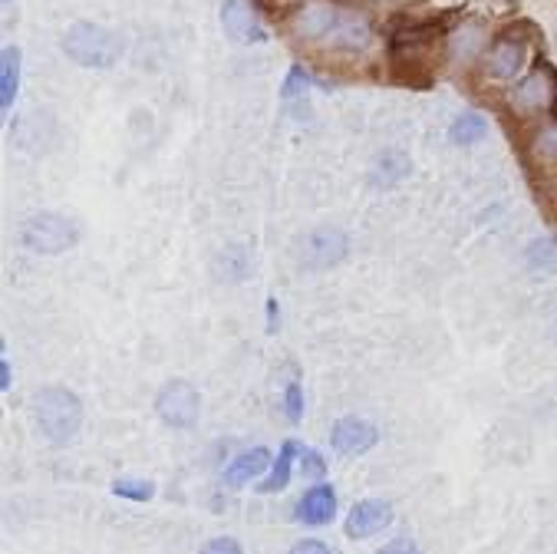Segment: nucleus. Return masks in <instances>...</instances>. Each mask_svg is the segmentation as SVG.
<instances>
[{
  "label": "nucleus",
  "instance_id": "nucleus-1",
  "mask_svg": "<svg viewBox=\"0 0 557 554\" xmlns=\"http://www.w3.org/2000/svg\"><path fill=\"white\" fill-rule=\"evenodd\" d=\"M442 47H449V27H445V21H419V24L399 27L386 44L393 83H403L412 89L432 86L435 50L442 53Z\"/></svg>",
  "mask_w": 557,
  "mask_h": 554
},
{
  "label": "nucleus",
  "instance_id": "nucleus-2",
  "mask_svg": "<svg viewBox=\"0 0 557 554\" xmlns=\"http://www.w3.org/2000/svg\"><path fill=\"white\" fill-rule=\"evenodd\" d=\"M34 422L44 442L50 446H70L83 429V403L73 390L66 386H44L34 393Z\"/></svg>",
  "mask_w": 557,
  "mask_h": 554
},
{
  "label": "nucleus",
  "instance_id": "nucleus-3",
  "mask_svg": "<svg viewBox=\"0 0 557 554\" xmlns=\"http://www.w3.org/2000/svg\"><path fill=\"white\" fill-rule=\"evenodd\" d=\"M63 53L76 63V66H86V70H109L116 66L120 57L126 53V44L120 34L106 30L99 24H73L66 34H63Z\"/></svg>",
  "mask_w": 557,
  "mask_h": 554
},
{
  "label": "nucleus",
  "instance_id": "nucleus-4",
  "mask_svg": "<svg viewBox=\"0 0 557 554\" xmlns=\"http://www.w3.org/2000/svg\"><path fill=\"white\" fill-rule=\"evenodd\" d=\"M76 242H79L76 221H70L66 214H57V211L30 214L21 229V245L34 255H63Z\"/></svg>",
  "mask_w": 557,
  "mask_h": 554
},
{
  "label": "nucleus",
  "instance_id": "nucleus-5",
  "mask_svg": "<svg viewBox=\"0 0 557 554\" xmlns=\"http://www.w3.org/2000/svg\"><path fill=\"white\" fill-rule=\"evenodd\" d=\"M511 106L521 116H541L557 109V66L550 60H537V66L511 89Z\"/></svg>",
  "mask_w": 557,
  "mask_h": 554
},
{
  "label": "nucleus",
  "instance_id": "nucleus-6",
  "mask_svg": "<svg viewBox=\"0 0 557 554\" xmlns=\"http://www.w3.org/2000/svg\"><path fill=\"white\" fill-rule=\"evenodd\" d=\"M156 413L169 429H191L201 416V393L188 380H169L156 396Z\"/></svg>",
  "mask_w": 557,
  "mask_h": 554
},
{
  "label": "nucleus",
  "instance_id": "nucleus-7",
  "mask_svg": "<svg viewBox=\"0 0 557 554\" xmlns=\"http://www.w3.org/2000/svg\"><path fill=\"white\" fill-rule=\"evenodd\" d=\"M344 11L337 0H307V4L290 17V30L297 40H307V44H330L333 30L341 27L344 21Z\"/></svg>",
  "mask_w": 557,
  "mask_h": 554
},
{
  "label": "nucleus",
  "instance_id": "nucleus-8",
  "mask_svg": "<svg viewBox=\"0 0 557 554\" xmlns=\"http://www.w3.org/2000/svg\"><path fill=\"white\" fill-rule=\"evenodd\" d=\"M347 251H350V242L341 229H333V225L313 229L300 245V268H307L313 274L330 271L347 258Z\"/></svg>",
  "mask_w": 557,
  "mask_h": 554
},
{
  "label": "nucleus",
  "instance_id": "nucleus-9",
  "mask_svg": "<svg viewBox=\"0 0 557 554\" xmlns=\"http://www.w3.org/2000/svg\"><path fill=\"white\" fill-rule=\"evenodd\" d=\"M376 442H380L376 426L367 422V419H360V416H344L341 422H333V432H330V446H333V453H337V456H347V459L370 453V450L376 446Z\"/></svg>",
  "mask_w": 557,
  "mask_h": 554
},
{
  "label": "nucleus",
  "instance_id": "nucleus-10",
  "mask_svg": "<svg viewBox=\"0 0 557 554\" xmlns=\"http://www.w3.org/2000/svg\"><path fill=\"white\" fill-rule=\"evenodd\" d=\"M221 27L235 44H264L268 30L258 17V11L251 8V0H225L221 4Z\"/></svg>",
  "mask_w": 557,
  "mask_h": 554
},
{
  "label": "nucleus",
  "instance_id": "nucleus-11",
  "mask_svg": "<svg viewBox=\"0 0 557 554\" xmlns=\"http://www.w3.org/2000/svg\"><path fill=\"white\" fill-rule=\"evenodd\" d=\"M389 525H393V505L383 502V498H363V502H357L350 508V515L344 521V531H347V538L363 541V538L380 534Z\"/></svg>",
  "mask_w": 557,
  "mask_h": 554
},
{
  "label": "nucleus",
  "instance_id": "nucleus-12",
  "mask_svg": "<svg viewBox=\"0 0 557 554\" xmlns=\"http://www.w3.org/2000/svg\"><path fill=\"white\" fill-rule=\"evenodd\" d=\"M528 63V44L515 34H502L488 50H485V70L495 79H511L521 73V66Z\"/></svg>",
  "mask_w": 557,
  "mask_h": 554
},
{
  "label": "nucleus",
  "instance_id": "nucleus-13",
  "mask_svg": "<svg viewBox=\"0 0 557 554\" xmlns=\"http://www.w3.org/2000/svg\"><path fill=\"white\" fill-rule=\"evenodd\" d=\"M333 515H337V492H333V485H326V482H317L313 489H307L294 508V518L300 525H313V528L330 525Z\"/></svg>",
  "mask_w": 557,
  "mask_h": 554
},
{
  "label": "nucleus",
  "instance_id": "nucleus-14",
  "mask_svg": "<svg viewBox=\"0 0 557 554\" xmlns=\"http://www.w3.org/2000/svg\"><path fill=\"white\" fill-rule=\"evenodd\" d=\"M271 466H274L271 453H268L264 446H255V450H248V453L235 456V459L228 463V469H225V476H221V479H225V485H232V489H242V485H248V482L261 479Z\"/></svg>",
  "mask_w": 557,
  "mask_h": 554
},
{
  "label": "nucleus",
  "instance_id": "nucleus-15",
  "mask_svg": "<svg viewBox=\"0 0 557 554\" xmlns=\"http://www.w3.org/2000/svg\"><path fill=\"white\" fill-rule=\"evenodd\" d=\"M300 459V446L294 439H287L284 446H281V453H277V459H274V466H271V472H268V479L258 485V492L261 495H274V492H284L287 485H290V472H294V463Z\"/></svg>",
  "mask_w": 557,
  "mask_h": 554
},
{
  "label": "nucleus",
  "instance_id": "nucleus-16",
  "mask_svg": "<svg viewBox=\"0 0 557 554\" xmlns=\"http://www.w3.org/2000/svg\"><path fill=\"white\" fill-rule=\"evenodd\" d=\"M17 89H21V50L4 47V53H0V106H4V113H11Z\"/></svg>",
  "mask_w": 557,
  "mask_h": 554
},
{
  "label": "nucleus",
  "instance_id": "nucleus-17",
  "mask_svg": "<svg viewBox=\"0 0 557 554\" xmlns=\"http://www.w3.org/2000/svg\"><path fill=\"white\" fill-rule=\"evenodd\" d=\"M528 149H531V159H534L541 169L557 172V116H554L550 123H544V126L531 136Z\"/></svg>",
  "mask_w": 557,
  "mask_h": 554
},
{
  "label": "nucleus",
  "instance_id": "nucleus-18",
  "mask_svg": "<svg viewBox=\"0 0 557 554\" xmlns=\"http://www.w3.org/2000/svg\"><path fill=\"white\" fill-rule=\"evenodd\" d=\"M251 274V251L245 248H225L214 258V278L218 281H245Z\"/></svg>",
  "mask_w": 557,
  "mask_h": 554
},
{
  "label": "nucleus",
  "instance_id": "nucleus-19",
  "mask_svg": "<svg viewBox=\"0 0 557 554\" xmlns=\"http://www.w3.org/2000/svg\"><path fill=\"white\" fill-rule=\"evenodd\" d=\"M409 175V159L403 156V152H383L376 162H373V169H370V178H373V185H380V188H393L396 182H403Z\"/></svg>",
  "mask_w": 557,
  "mask_h": 554
},
{
  "label": "nucleus",
  "instance_id": "nucleus-20",
  "mask_svg": "<svg viewBox=\"0 0 557 554\" xmlns=\"http://www.w3.org/2000/svg\"><path fill=\"white\" fill-rule=\"evenodd\" d=\"M488 136V120L482 116V113H462L456 123H453V130H449V139L456 143V146H475V143H482Z\"/></svg>",
  "mask_w": 557,
  "mask_h": 554
},
{
  "label": "nucleus",
  "instance_id": "nucleus-21",
  "mask_svg": "<svg viewBox=\"0 0 557 554\" xmlns=\"http://www.w3.org/2000/svg\"><path fill=\"white\" fill-rule=\"evenodd\" d=\"M524 261H528L531 271H544V274L557 271V242H550V238L531 242L528 251H524Z\"/></svg>",
  "mask_w": 557,
  "mask_h": 554
},
{
  "label": "nucleus",
  "instance_id": "nucleus-22",
  "mask_svg": "<svg viewBox=\"0 0 557 554\" xmlns=\"http://www.w3.org/2000/svg\"><path fill=\"white\" fill-rule=\"evenodd\" d=\"M113 495L129 498V502H149L156 495V485L146 479H116L113 482Z\"/></svg>",
  "mask_w": 557,
  "mask_h": 554
},
{
  "label": "nucleus",
  "instance_id": "nucleus-23",
  "mask_svg": "<svg viewBox=\"0 0 557 554\" xmlns=\"http://www.w3.org/2000/svg\"><path fill=\"white\" fill-rule=\"evenodd\" d=\"M449 47H453L459 57L472 60L475 50H482V30H479V27H466V30H459L456 37H449Z\"/></svg>",
  "mask_w": 557,
  "mask_h": 554
},
{
  "label": "nucleus",
  "instance_id": "nucleus-24",
  "mask_svg": "<svg viewBox=\"0 0 557 554\" xmlns=\"http://www.w3.org/2000/svg\"><path fill=\"white\" fill-rule=\"evenodd\" d=\"M284 409H287V419L290 422H300L304 419V390H300V380H290L284 386Z\"/></svg>",
  "mask_w": 557,
  "mask_h": 554
},
{
  "label": "nucleus",
  "instance_id": "nucleus-25",
  "mask_svg": "<svg viewBox=\"0 0 557 554\" xmlns=\"http://www.w3.org/2000/svg\"><path fill=\"white\" fill-rule=\"evenodd\" d=\"M198 554H245V547H242V541H238V538H232V534H221V538H211V541H205Z\"/></svg>",
  "mask_w": 557,
  "mask_h": 554
},
{
  "label": "nucleus",
  "instance_id": "nucleus-26",
  "mask_svg": "<svg viewBox=\"0 0 557 554\" xmlns=\"http://www.w3.org/2000/svg\"><path fill=\"white\" fill-rule=\"evenodd\" d=\"M307 73L300 70V66H294L290 73H287V79H284V89H281V96L287 99V102H294V99H300L304 93H307Z\"/></svg>",
  "mask_w": 557,
  "mask_h": 554
},
{
  "label": "nucleus",
  "instance_id": "nucleus-27",
  "mask_svg": "<svg viewBox=\"0 0 557 554\" xmlns=\"http://www.w3.org/2000/svg\"><path fill=\"white\" fill-rule=\"evenodd\" d=\"M300 469H304V476L320 479V476L326 472V463L320 459V453H317V450H304V453H300Z\"/></svg>",
  "mask_w": 557,
  "mask_h": 554
},
{
  "label": "nucleus",
  "instance_id": "nucleus-28",
  "mask_svg": "<svg viewBox=\"0 0 557 554\" xmlns=\"http://www.w3.org/2000/svg\"><path fill=\"white\" fill-rule=\"evenodd\" d=\"M376 554H419V544H416V541H409V538H396V541L383 544Z\"/></svg>",
  "mask_w": 557,
  "mask_h": 554
},
{
  "label": "nucleus",
  "instance_id": "nucleus-29",
  "mask_svg": "<svg viewBox=\"0 0 557 554\" xmlns=\"http://www.w3.org/2000/svg\"><path fill=\"white\" fill-rule=\"evenodd\" d=\"M290 554H330V547L323 541H317V538H307V541H297L290 547Z\"/></svg>",
  "mask_w": 557,
  "mask_h": 554
},
{
  "label": "nucleus",
  "instance_id": "nucleus-30",
  "mask_svg": "<svg viewBox=\"0 0 557 554\" xmlns=\"http://www.w3.org/2000/svg\"><path fill=\"white\" fill-rule=\"evenodd\" d=\"M14 386V370H11V360H8V347L0 350V390H11Z\"/></svg>",
  "mask_w": 557,
  "mask_h": 554
},
{
  "label": "nucleus",
  "instance_id": "nucleus-31",
  "mask_svg": "<svg viewBox=\"0 0 557 554\" xmlns=\"http://www.w3.org/2000/svg\"><path fill=\"white\" fill-rule=\"evenodd\" d=\"M277 297H268V330H271V334H274V330H277Z\"/></svg>",
  "mask_w": 557,
  "mask_h": 554
},
{
  "label": "nucleus",
  "instance_id": "nucleus-32",
  "mask_svg": "<svg viewBox=\"0 0 557 554\" xmlns=\"http://www.w3.org/2000/svg\"><path fill=\"white\" fill-rule=\"evenodd\" d=\"M554 211H557V195H554Z\"/></svg>",
  "mask_w": 557,
  "mask_h": 554
}]
</instances>
